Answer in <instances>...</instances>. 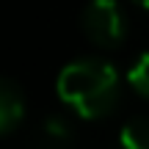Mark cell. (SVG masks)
Instances as JSON below:
<instances>
[{
	"instance_id": "obj_1",
	"label": "cell",
	"mask_w": 149,
	"mask_h": 149,
	"mask_svg": "<svg viewBox=\"0 0 149 149\" xmlns=\"http://www.w3.org/2000/svg\"><path fill=\"white\" fill-rule=\"evenodd\" d=\"M55 88H58L61 100L72 105L80 116L100 119L119 100V74L111 61L86 55V58L69 61L58 72Z\"/></svg>"
},
{
	"instance_id": "obj_6",
	"label": "cell",
	"mask_w": 149,
	"mask_h": 149,
	"mask_svg": "<svg viewBox=\"0 0 149 149\" xmlns=\"http://www.w3.org/2000/svg\"><path fill=\"white\" fill-rule=\"evenodd\" d=\"M133 3H138V6H144V8H149V0H133Z\"/></svg>"
},
{
	"instance_id": "obj_4",
	"label": "cell",
	"mask_w": 149,
	"mask_h": 149,
	"mask_svg": "<svg viewBox=\"0 0 149 149\" xmlns=\"http://www.w3.org/2000/svg\"><path fill=\"white\" fill-rule=\"evenodd\" d=\"M119 149H149V119L146 116H133L122 124Z\"/></svg>"
},
{
	"instance_id": "obj_3",
	"label": "cell",
	"mask_w": 149,
	"mask_h": 149,
	"mask_svg": "<svg viewBox=\"0 0 149 149\" xmlns=\"http://www.w3.org/2000/svg\"><path fill=\"white\" fill-rule=\"evenodd\" d=\"M25 116V97L22 88L11 77L0 80V133L8 135Z\"/></svg>"
},
{
	"instance_id": "obj_5",
	"label": "cell",
	"mask_w": 149,
	"mask_h": 149,
	"mask_svg": "<svg viewBox=\"0 0 149 149\" xmlns=\"http://www.w3.org/2000/svg\"><path fill=\"white\" fill-rule=\"evenodd\" d=\"M130 86H133L138 94L149 97V53H141L135 58V64L130 66V74H127Z\"/></svg>"
},
{
	"instance_id": "obj_2",
	"label": "cell",
	"mask_w": 149,
	"mask_h": 149,
	"mask_svg": "<svg viewBox=\"0 0 149 149\" xmlns=\"http://www.w3.org/2000/svg\"><path fill=\"white\" fill-rule=\"evenodd\" d=\"M80 22H83L86 36L102 47L119 44L124 36V14L116 0H88L83 6Z\"/></svg>"
}]
</instances>
